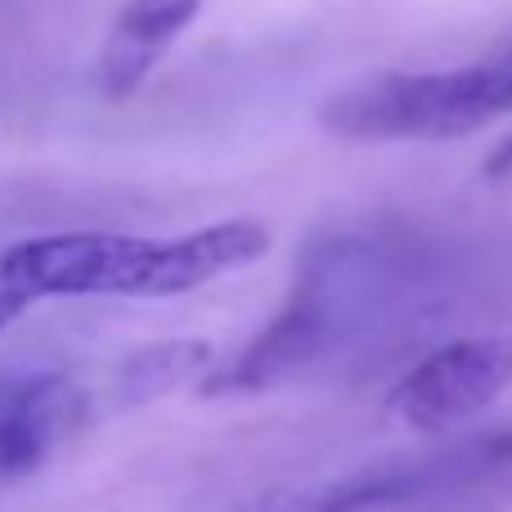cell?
<instances>
[{"label":"cell","mask_w":512,"mask_h":512,"mask_svg":"<svg viewBox=\"0 0 512 512\" xmlns=\"http://www.w3.org/2000/svg\"><path fill=\"white\" fill-rule=\"evenodd\" d=\"M265 252L270 230L256 221H216L171 239L72 230L9 243L0 252V333L54 297H185Z\"/></svg>","instance_id":"6da1fadb"},{"label":"cell","mask_w":512,"mask_h":512,"mask_svg":"<svg viewBox=\"0 0 512 512\" xmlns=\"http://www.w3.org/2000/svg\"><path fill=\"white\" fill-rule=\"evenodd\" d=\"M405 279V252L400 243H387L378 234H328L310 243L297 265L283 310L270 328L256 333V342L221 378H212V391L265 387V382L292 373L297 364L315 360L319 351L364 324V315L382 306Z\"/></svg>","instance_id":"7a4b0ae2"},{"label":"cell","mask_w":512,"mask_h":512,"mask_svg":"<svg viewBox=\"0 0 512 512\" xmlns=\"http://www.w3.org/2000/svg\"><path fill=\"white\" fill-rule=\"evenodd\" d=\"M512 113V41L459 68L378 72L319 104V126L360 144H441L495 126Z\"/></svg>","instance_id":"3957f363"},{"label":"cell","mask_w":512,"mask_h":512,"mask_svg":"<svg viewBox=\"0 0 512 512\" xmlns=\"http://www.w3.org/2000/svg\"><path fill=\"white\" fill-rule=\"evenodd\" d=\"M512 387V337L472 333L436 346L396 382L387 409L418 436H445L486 414Z\"/></svg>","instance_id":"277c9868"},{"label":"cell","mask_w":512,"mask_h":512,"mask_svg":"<svg viewBox=\"0 0 512 512\" xmlns=\"http://www.w3.org/2000/svg\"><path fill=\"white\" fill-rule=\"evenodd\" d=\"M77 382L54 369H0V481L36 472L77 427Z\"/></svg>","instance_id":"5b68a950"},{"label":"cell","mask_w":512,"mask_h":512,"mask_svg":"<svg viewBox=\"0 0 512 512\" xmlns=\"http://www.w3.org/2000/svg\"><path fill=\"white\" fill-rule=\"evenodd\" d=\"M198 14L203 0H126L99 50V90L108 99H131Z\"/></svg>","instance_id":"8992f818"},{"label":"cell","mask_w":512,"mask_h":512,"mask_svg":"<svg viewBox=\"0 0 512 512\" xmlns=\"http://www.w3.org/2000/svg\"><path fill=\"white\" fill-rule=\"evenodd\" d=\"M207 364H212V346L207 342H167L135 355L122 369V387L131 400H153L162 391L189 382L194 373H203Z\"/></svg>","instance_id":"52a82bcc"},{"label":"cell","mask_w":512,"mask_h":512,"mask_svg":"<svg viewBox=\"0 0 512 512\" xmlns=\"http://www.w3.org/2000/svg\"><path fill=\"white\" fill-rule=\"evenodd\" d=\"M486 176H495V180L512 176V135H508V140H499V149L486 158Z\"/></svg>","instance_id":"ba28073f"}]
</instances>
